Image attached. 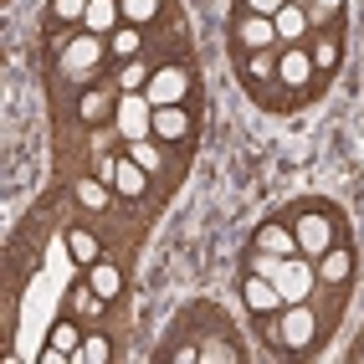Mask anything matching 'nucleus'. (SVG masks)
<instances>
[{"label": "nucleus", "mask_w": 364, "mask_h": 364, "mask_svg": "<svg viewBox=\"0 0 364 364\" xmlns=\"http://www.w3.org/2000/svg\"><path fill=\"white\" fill-rule=\"evenodd\" d=\"M118 16H124V11H118V0H92L82 26H87L92 36H113V31H118Z\"/></svg>", "instance_id": "2eb2a0df"}, {"label": "nucleus", "mask_w": 364, "mask_h": 364, "mask_svg": "<svg viewBox=\"0 0 364 364\" xmlns=\"http://www.w3.org/2000/svg\"><path fill=\"white\" fill-rule=\"evenodd\" d=\"M272 72H277V62L267 57V52H257V57H252V77H272Z\"/></svg>", "instance_id": "7c9ffc66"}, {"label": "nucleus", "mask_w": 364, "mask_h": 364, "mask_svg": "<svg viewBox=\"0 0 364 364\" xmlns=\"http://www.w3.org/2000/svg\"><path fill=\"white\" fill-rule=\"evenodd\" d=\"M241 298H247L252 313H277V308H287V303H282V287H277L272 277H262V272L241 282Z\"/></svg>", "instance_id": "6e6552de"}, {"label": "nucleus", "mask_w": 364, "mask_h": 364, "mask_svg": "<svg viewBox=\"0 0 364 364\" xmlns=\"http://www.w3.org/2000/svg\"><path fill=\"white\" fill-rule=\"evenodd\" d=\"M92 0H52V21H87Z\"/></svg>", "instance_id": "a878e982"}, {"label": "nucleus", "mask_w": 364, "mask_h": 364, "mask_svg": "<svg viewBox=\"0 0 364 364\" xmlns=\"http://www.w3.org/2000/svg\"><path fill=\"white\" fill-rule=\"evenodd\" d=\"M139 46H144V36H139V26H129V21L108 36V52H113V57H124V62H134V57H139Z\"/></svg>", "instance_id": "6ab92c4d"}, {"label": "nucleus", "mask_w": 364, "mask_h": 364, "mask_svg": "<svg viewBox=\"0 0 364 364\" xmlns=\"http://www.w3.org/2000/svg\"><path fill=\"white\" fill-rule=\"evenodd\" d=\"M277 41V26H272V16H252L241 21V46H252V52H267V46Z\"/></svg>", "instance_id": "4468645a"}, {"label": "nucleus", "mask_w": 364, "mask_h": 364, "mask_svg": "<svg viewBox=\"0 0 364 364\" xmlns=\"http://www.w3.org/2000/svg\"><path fill=\"white\" fill-rule=\"evenodd\" d=\"M118 11H124L129 26H144V21L159 16V0H118Z\"/></svg>", "instance_id": "5701e85b"}, {"label": "nucleus", "mask_w": 364, "mask_h": 364, "mask_svg": "<svg viewBox=\"0 0 364 364\" xmlns=\"http://www.w3.org/2000/svg\"><path fill=\"white\" fill-rule=\"evenodd\" d=\"M200 359H215V364H231V359H236V349H226V344H200Z\"/></svg>", "instance_id": "c85d7f7f"}, {"label": "nucleus", "mask_w": 364, "mask_h": 364, "mask_svg": "<svg viewBox=\"0 0 364 364\" xmlns=\"http://www.w3.org/2000/svg\"><path fill=\"white\" fill-rule=\"evenodd\" d=\"M349 272H354V257H349L344 247H328V252L318 257V277H323V282H344Z\"/></svg>", "instance_id": "a211bd4d"}, {"label": "nucleus", "mask_w": 364, "mask_h": 364, "mask_svg": "<svg viewBox=\"0 0 364 364\" xmlns=\"http://www.w3.org/2000/svg\"><path fill=\"white\" fill-rule=\"evenodd\" d=\"M344 0H308V21H333Z\"/></svg>", "instance_id": "cd10ccee"}, {"label": "nucleus", "mask_w": 364, "mask_h": 364, "mask_svg": "<svg viewBox=\"0 0 364 364\" xmlns=\"http://www.w3.org/2000/svg\"><path fill=\"white\" fill-rule=\"evenodd\" d=\"M129 159H134L139 169H149V175H154V169L164 164V159H159V139H134V144H129Z\"/></svg>", "instance_id": "412c9836"}, {"label": "nucleus", "mask_w": 364, "mask_h": 364, "mask_svg": "<svg viewBox=\"0 0 364 364\" xmlns=\"http://www.w3.org/2000/svg\"><path fill=\"white\" fill-rule=\"evenodd\" d=\"M67 257L77 262V267H92V262H103V257H98V236L72 226V231H67Z\"/></svg>", "instance_id": "f3484780"}, {"label": "nucleus", "mask_w": 364, "mask_h": 364, "mask_svg": "<svg viewBox=\"0 0 364 364\" xmlns=\"http://www.w3.org/2000/svg\"><path fill=\"white\" fill-rule=\"evenodd\" d=\"M149 129H154V139H159V144H180V139L190 134V113H185L180 103H169V108H154Z\"/></svg>", "instance_id": "9d476101"}, {"label": "nucleus", "mask_w": 364, "mask_h": 364, "mask_svg": "<svg viewBox=\"0 0 364 364\" xmlns=\"http://www.w3.org/2000/svg\"><path fill=\"white\" fill-rule=\"evenodd\" d=\"M293 231H298V252L313 257V262H318V257L333 247V226H328V215H318V210H308Z\"/></svg>", "instance_id": "20e7f679"}, {"label": "nucleus", "mask_w": 364, "mask_h": 364, "mask_svg": "<svg viewBox=\"0 0 364 364\" xmlns=\"http://www.w3.org/2000/svg\"><path fill=\"white\" fill-rule=\"evenodd\" d=\"M272 26H277V41H303V31L313 26L308 21V6H298V0H287V6L272 16Z\"/></svg>", "instance_id": "f8f14e48"}, {"label": "nucleus", "mask_w": 364, "mask_h": 364, "mask_svg": "<svg viewBox=\"0 0 364 364\" xmlns=\"http://www.w3.org/2000/svg\"><path fill=\"white\" fill-rule=\"evenodd\" d=\"M313 328H318L313 308L308 303H287L282 323H277V338H282V349H303V344H313Z\"/></svg>", "instance_id": "f03ea898"}, {"label": "nucleus", "mask_w": 364, "mask_h": 364, "mask_svg": "<svg viewBox=\"0 0 364 364\" xmlns=\"http://www.w3.org/2000/svg\"><path fill=\"white\" fill-rule=\"evenodd\" d=\"M87 287H92L103 303H113L118 293H124V277H118L113 262H92V267H87Z\"/></svg>", "instance_id": "ddd939ff"}, {"label": "nucleus", "mask_w": 364, "mask_h": 364, "mask_svg": "<svg viewBox=\"0 0 364 364\" xmlns=\"http://www.w3.org/2000/svg\"><path fill=\"white\" fill-rule=\"evenodd\" d=\"M185 92H190V72H185V67H154V72H149V82H144V98H149L154 108L180 103Z\"/></svg>", "instance_id": "f257e3e1"}, {"label": "nucleus", "mask_w": 364, "mask_h": 364, "mask_svg": "<svg viewBox=\"0 0 364 364\" xmlns=\"http://www.w3.org/2000/svg\"><path fill=\"white\" fill-rule=\"evenodd\" d=\"M108 113H113V92L108 87H92V92L77 98V118H82V124H103Z\"/></svg>", "instance_id": "dca6fc26"}, {"label": "nucleus", "mask_w": 364, "mask_h": 364, "mask_svg": "<svg viewBox=\"0 0 364 364\" xmlns=\"http://www.w3.org/2000/svg\"><path fill=\"white\" fill-rule=\"evenodd\" d=\"M282 6H287V0H247V11H252V16H277Z\"/></svg>", "instance_id": "c756f323"}, {"label": "nucleus", "mask_w": 364, "mask_h": 364, "mask_svg": "<svg viewBox=\"0 0 364 364\" xmlns=\"http://www.w3.org/2000/svg\"><path fill=\"white\" fill-rule=\"evenodd\" d=\"M52 344H57V349H67V354H77V349H82V328L72 323V318L52 323Z\"/></svg>", "instance_id": "393cba45"}, {"label": "nucleus", "mask_w": 364, "mask_h": 364, "mask_svg": "<svg viewBox=\"0 0 364 364\" xmlns=\"http://www.w3.org/2000/svg\"><path fill=\"white\" fill-rule=\"evenodd\" d=\"M272 282L282 287V303H303L308 298V287H313V277H308V267L298 262V257H287L277 272H272Z\"/></svg>", "instance_id": "1a4fd4ad"}, {"label": "nucleus", "mask_w": 364, "mask_h": 364, "mask_svg": "<svg viewBox=\"0 0 364 364\" xmlns=\"http://www.w3.org/2000/svg\"><path fill=\"white\" fill-rule=\"evenodd\" d=\"M313 67H318V72H333V67H338V41H313Z\"/></svg>", "instance_id": "bb28decb"}, {"label": "nucleus", "mask_w": 364, "mask_h": 364, "mask_svg": "<svg viewBox=\"0 0 364 364\" xmlns=\"http://www.w3.org/2000/svg\"><path fill=\"white\" fill-rule=\"evenodd\" d=\"M108 359H113V344H108L103 333H87V338H82V349L72 354V364H108Z\"/></svg>", "instance_id": "aec40b11"}, {"label": "nucleus", "mask_w": 364, "mask_h": 364, "mask_svg": "<svg viewBox=\"0 0 364 364\" xmlns=\"http://www.w3.org/2000/svg\"><path fill=\"white\" fill-rule=\"evenodd\" d=\"M144 82H149V67H144V62H124V67H118V92H144Z\"/></svg>", "instance_id": "b1692460"}, {"label": "nucleus", "mask_w": 364, "mask_h": 364, "mask_svg": "<svg viewBox=\"0 0 364 364\" xmlns=\"http://www.w3.org/2000/svg\"><path fill=\"white\" fill-rule=\"evenodd\" d=\"M108 190H113L108 180H77V200H82L87 210H103V205H108Z\"/></svg>", "instance_id": "4be33fe9"}, {"label": "nucleus", "mask_w": 364, "mask_h": 364, "mask_svg": "<svg viewBox=\"0 0 364 364\" xmlns=\"http://www.w3.org/2000/svg\"><path fill=\"white\" fill-rule=\"evenodd\" d=\"M103 180H108L124 200H139V196H144V180H149V169H139V164L124 154V159H108V164H103Z\"/></svg>", "instance_id": "39448f33"}, {"label": "nucleus", "mask_w": 364, "mask_h": 364, "mask_svg": "<svg viewBox=\"0 0 364 364\" xmlns=\"http://www.w3.org/2000/svg\"><path fill=\"white\" fill-rule=\"evenodd\" d=\"M313 52H303V46H282V62H277V77L287 82V87H303L308 77H313Z\"/></svg>", "instance_id": "9b49d317"}, {"label": "nucleus", "mask_w": 364, "mask_h": 364, "mask_svg": "<svg viewBox=\"0 0 364 364\" xmlns=\"http://www.w3.org/2000/svg\"><path fill=\"white\" fill-rule=\"evenodd\" d=\"M196 359H200V349H190V344L175 349V364H196Z\"/></svg>", "instance_id": "2f4dec72"}, {"label": "nucleus", "mask_w": 364, "mask_h": 364, "mask_svg": "<svg viewBox=\"0 0 364 364\" xmlns=\"http://www.w3.org/2000/svg\"><path fill=\"white\" fill-rule=\"evenodd\" d=\"M103 46H108V41H103V36H92V31H87V36H77V41H62V72H67V77L87 72L92 62L103 57Z\"/></svg>", "instance_id": "0eeeda50"}, {"label": "nucleus", "mask_w": 364, "mask_h": 364, "mask_svg": "<svg viewBox=\"0 0 364 364\" xmlns=\"http://www.w3.org/2000/svg\"><path fill=\"white\" fill-rule=\"evenodd\" d=\"M149 118H154V103L144 98V92H124V108H118V129H124V139H149Z\"/></svg>", "instance_id": "7ed1b4c3"}, {"label": "nucleus", "mask_w": 364, "mask_h": 364, "mask_svg": "<svg viewBox=\"0 0 364 364\" xmlns=\"http://www.w3.org/2000/svg\"><path fill=\"white\" fill-rule=\"evenodd\" d=\"M252 252H267V257H303V252H298V231H293V226H282V221L257 226Z\"/></svg>", "instance_id": "423d86ee"}]
</instances>
